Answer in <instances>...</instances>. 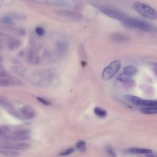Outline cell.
Masks as SVG:
<instances>
[{
	"instance_id": "ffe728a7",
	"label": "cell",
	"mask_w": 157,
	"mask_h": 157,
	"mask_svg": "<svg viewBox=\"0 0 157 157\" xmlns=\"http://www.w3.org/2000/svg\"><path fill=\"white\" fill-rule=\"evenodd\" d=\"M112 39L118 42H122L125 41L127 39L126 36L123 35L121 34H115L112 36Z\"/></svg>"
},
{
	"instance_id": "ba28073f",
	"label": "cell",
	"mask_w": 157,
	"mask_h": 157,
	"mask_svg": "<svg viewBox=\"0 0 157 157\" xmlns=\"http://www.w3.org/2000/svg\"><path fill=\"white\" fill-rule=\"evenodd\" d=\"M22 82L21 80L18 79L17 78L13 77L8 76L5 77H0V86L2 87H8L10 86L15 85H21Z\"/></svg>"
},
{
	"instance_id": "277c9868",
	"label": "cell",
	"mask_w": 157,
	"mask_h": 157,
	"mask_svg": "<svg viewBox=\"0 0 157 157\" xmlns=\"http://www.w3.org/2000/svg\"><path fill=\"white\" fill-rule=\"evenodd\" d=\"M121 67V61L118 59L113 61L104 68L102 72V79L107 81L113 78L118 72Z\"/></svg>"
},
{
	"instance_id": "6da1fadb",
	"label": "cell",
	"mask_w": 157,
	"mask_h": 157,
	"mask_svg": "<svg viewBox=\"0 0 157 157\" xmlns=\"http://www.w3.org/2000/svg\"><path fill=\"white\" fill-rule=\"evenodd\" d=\"M15 71L18 72L20 75L35 85L42 86L48 85L47 77V69L39 71L18 67L15 69Z\"/></svg>"
},
{
	"instance_id": "4316f807",
	"label": "cell",
	"mask_w": 157,
	"mask_h": 157,
	"mask_svg": "<svg viewBox=\"0 0 157 157\" xmlns=\"http://www.w3.org/2000/svg\"><path fill=\"white\" fill-rule=\"evenodd\" d=\"M7 76V74L6 72L3 71H0V77H5Z\"/></svg>"
},
{
	"instance_id": "603a6c76",
	"label": "cell",
	"mask_w": 157,
	"mask_h": 157,
	"mask_svg": "<svg viewBox=\"0 0 157 157\" xmlns=\"http://www.w3.org/2000/svg\"><path fill=\"white\" fill-rule=\"evenodd\" d=\"M36 33H37V34H38L39 36H43L45 33V30L41 28V27H37L35 29Z\"/></svg>"
},
{
	"instance_id": "d6986e66",
	"label": "cell",
	"mask_w": 157,
	"mask_h": 157,
	"mask_svg": "<svg viewBox=\"0 0 157 157\" xmlns=\"http://www.w3.org/2000/svg\"><path fill=\"white\" fill-rule=\"evenodd\" d=\"M75 147L77 149L81 152H85L86 150V144L83 140L78 141L75 144Z\"/></svg>"
},
{
	"instance_id": "2e32d148",
	"label": "cell",
	"mask_w": 157,
	"mask_h": 157,
	"mask_svg": "<svg viewBox=\"0 0 157 157\" xmlns=\"http://www.w3.org/2000/svg\"><path fill=\"white\" fill-rule=\"evenodd\" d=\"M123 73L128 75H132L136 74L137 72V69L133 66H127L123 67Z\"/></svg>"
},
{
	"instance_id": "52a82bcc",
	"label": "cell",
	"mask_w": 157,
	"mask_h": 157,
	"mask_svg": "<svg viewBox=\"0 0 157 157\" xmlns=\"http://www.w3.org/2000/svg\"><path fill=\"white\" fill-rule=\"evenodd\" d=\"M29 131L26 129H17L11 132H9L6 137L15 140H25L29 138Z\"/></svg>"
},
{
	"instance_id": "30bf717a",
	"label": "cell",
	"mask_w": 157,
	"mask_h": 157,
	"mask_svg": "<svg viewBox=\"0 0 157 157\" xmlns=\"http://www.w3.org/2000/svg\"><path fill=\"white\" fill-rule=\"evenodd\" d=\"M20 113L22 117L27 120L33 119L35 117V111L34 109L28 105L22 107L20 109Z\"/></svg>"
},
{
	"instance_id": "e0dca14e",
	"label": "cell",
	"mask_w": 157,
	"mask_h": 157,
	"mask_svg": "<svg viewBox=\"0 0 157 157\" xmlns=\"http://www.w3.org/2000/svg\"><path fill=\"white\" fill-rule=\"evenodd\" d=\"M28 59L30 63H37L39 61L38 56L35 51L33 50H31L28 55Z\"/></svg>"
},
{
	"instance_id": "3957f363",
	"label": "cell",
	"mask_w": 157,
	"mask_h": 157,
	"mask_svg": "<svg viewBox=\"0 0 157 157\" xmlns=\"http://www.w3.org/2000/svg\"><path fill=\"white\" fill-rule=\"evenodd\" d=\"M121 23L126 27L137 28L142 31H149L152 29L151 25L148 22L138 19H134L129 17H127Z\"/></svg>"
},
{
	"instance_id": "83f0119b",
	"label": "cell",
	"mask_w": 157,
	"mask_h": 157,
	"mask_svg": "<svg viewBox=\"0 0 157 157\" xmlns=\"http://www.w3.org/2000/svg\"><path fill=\"white\" fill-rule=\"evenodd\" d=\"M1 45H0V49H1Z\"/></svg>"
},
{
	"instance_id": "8992f818",
	"label": "cell",
	"mask_w": 157,
	"mask_h": 157,
	"mask_svg": "<svg viewBox=\"0 0 157 157\" xmlns=\"http://www.w3.org/2000/svg\"><path fill=\"white\" fill-rule=\"evenodd\" d=\"M100 10L105 15L121 22L128 17L123 13L111 7H101Z\"/></svg>"
},
{
	"instance_id": "9c48e42d",
	"label": "cell",
	"mask_w": 157,
	"mask_h": 157,
	"mask_svg": "<svg viewBox=\"0 0 157 157\" xmlns=\"http://www.w3.org/2000/svg\"><path fill=\"white\" fill-rule=\"evenodd\" d=\"M29 145L26 143H15V144H1L0 148L9 150H24L29 147Z\"/></svg>"
},
{
	"instance_id": "9a60e30c",
	"label": "cell",
	"mask_w": 157,
	"mask_h": 157,
	"mask_svg": "<svg viewBox=\"0 0 157 157\" xmlns=\"http://www.w3.org/2000/svg\"><path fill=\"white\" fill-rule=\"evenodd\" d=\"M21 42L17 39L11 38L9 39L7 41V46L10 49L14 50L20 47Z\"/></svg>"
},
{
	"instance_id": "7c38bea8",
	"label": "cell",
	"mask_w": 157,
	"mask_h": 157,
	"mask_svg": "<svg viewBox=\"0 0 157 157\" xmlns=\"http://www.w3.org/2000/svg\"><path fill=\"white\" fill-rule=\"evenodd\" d=\"M68 48L67 42L64 41H58L56 43V51L59 55H63L66 52Z\"/></svg>"
},
{
	"instance_id": "5bb4252c",
	"label": "cell",
	"mask_w": 157,
	"mask_h": 157,
	"mask_svg": "<svg viewBox=\"0 0 157 157\" xmlns=\"http://www.w3.org/2000/svg\"><path fill=\"white\" fill-rule=\"evenodd\" d=\"M117 79L120 82L126 83V84H131V83H134L133 80L130 78V76L124 74V73H121L120 74L117 76Z\"/></svg>"
},
{
	"instance_id": "4fadbf2b",
	"label": "cell",
	"mask_w": 157,
	"mask_h": 157,
	"mask_svg": "<svg viewBox=\"0 0 157 157\" xmlns=\"http://www.w3.org/2000/svg\"><path fill=\"white\" fill-rule=\"evenodd\" d=\"M140 111L147 115H153L157 114V105L144 107L140 109Z\"/></svg>"
},
{
	"instance_id": "484cf974",
	"label": "cell",
	"mask_w": 157,
	"mask_h": 157,
	"mask_svg": "<svg viewBox=\"0 0 157 157\" xmlns=\"http://www.w3.org/2000/svg\"><path fill=\"white\" fill-rule=\"evenodd\" d=\"M107 152H108L111 156H115L114 151H113V150L110 147L107 148Z\"/></svg>"
},
{
	"instance_id": "cb8c5ba5",
	"label": "cell",
	"mask_w": 157,
	"mask_h": 157,
	"mask_svg": "<svg viewBox=\"0 0 157 157\" xmlns=\"http://www.w3.org/2000/svg\"><path fill=\"white\" fill-rule=\"evenodd\" d=\"M73 151H74V149L73 148H68L66 150L63 151L60 154V155H61V156H67V155H69L71 154Z\"/></svg>"
},
{
	"instance_id": "d4e9b609",
	"label": "cell",
	"mask_w": 157,
	"mask_h": 157,
	"mask_svg": "<svg viewBox=\"0 0 157 157\" xmlns=\"http://www.w3.org/2000/svg\"><path fill=\"white\" fill-rule=\"evenodd\" d=\"M37 99L39 101H40L43 104H45V105H49L50 104V102L48 101L47 99H45L44 98H40V97H37Z\"/></svg>"
},
{
	"instance_id": "5b68a950",
	"label": "cell",
	"mask_w": 157,
	"mask_h": 157,
	"mask_svg": "<svg viewBox=\"0 0 157 157\" xmlns=\"http://www.w3.org/2000/svg\"><path fill=\"white\" fill-rule=\"evenodd\" d=\"M124 98L129 102L132 103L133 104L139 105V106L148 107V106L157 105V101L144 99L139 97L132 96V95H126L124 96Z\"/></svg>"
},
{
	"instance_id": "44dd1931",
	"label": "cell",
	"mask_w": 157,
	"mask_h": 157,
	"mask_svg": "<svg viewBox=\"0 0 157 157\" xmlns=\"http://www.w3.org/2000/svg\"><path fill=\"white\" fill-rule=\"evenodd\" d=\"M9 132V129L7 128H2L0 126V137H6Z\"/></svg>"
},
{
	"instance_id": "7a4b0ae2",
	"label": "cell",
	"mask_w": 157,
	"mask_h": 157,
	"mask_svg": "<svg viewBox=\"0 0 157 157\" xmlns=\"http://www.w3.org/2000/svg\"><path fill=\"white\" fill-rule=\"evenodd\" d=\"M135 11L142 17L150 19L155 20L157 18V12L150 6L141 2H135L132 4Z\"/></svg>"
},
{
	"instance_id": "8fae6325",
	"label": "cell",
	"mask_w": 157,
	"mask_h": 157,
	"mask_svg": "<svg viewBox=\"0 0 157 157\" xmlns=\"http://www.w3.org/2000/svg\"><path fill=\"white\" fill-rule=\"evenodd\" d=\"M124 152L128 154H137V155H148L153 153L151 150L137 147H131L126 148L124 150Z\"/></svg>"
},
{
	"instance_id": "ac0fdd59",
	"label": "cell",
	"mask_w": 157,
	"mask_h": 157,
	"mask_svg": "<svg viewBox=\"0 0 157 157\" xmlns=\"http://www.w3.org/2000/svg\"><path fill=\"white\" fill-rule=\"evenodd\" d=\"M94 112L98 117L100 118H104L107 115V112L105 110L98 107H94Z\"/></svg>"
},
{
	"instance_id": "7402d4cb",
	"label": "cell",
	"mask_w": 157,
	"mask_h": 157,
	"mask_svg": "<svg viewBox=\"0 0 157 157\" xmlns=\"http://www.w3.org/2000/svg\"><path fill=\"white\" fill-rule=\"evenodd\" d=\"M3 21L6 24H12L13 22V18L10 16H6L3 18Z\"/></svg>"
}]
</instances>
